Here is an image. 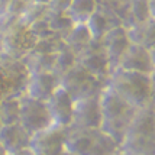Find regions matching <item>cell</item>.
<instances>
[{
	"label": "cell",
	"mask_w": 155,
	"mask_h": 155,
	"mask_svg": "<svg viewBox=\"0 0 155 155\" xmlns=\"http://www.w3.org/2000/svg\"><path fill=\"white\" fill-rule=\"evenodd\" d=\"M97 7H99L97 0H73L67 13L75 25L87 23L88 19L97 10Z\"/></svg>",
	"instance_id": "cell-20"
},
{
	"label": "cell",
	"mask_w": 155,
	"mask_h": 155,
	"mask_svg": "<svg viewBox=\"0 0 155 155\" xmlns=\"http://www.w3.org/2000/svg\"><path fill=\"white\" fill-rule=\"evenodd\" d=\"M100 42L106 55H107L109 61H110V65L115 70L119 65V62H120L123 54L126 52L128 47L130 45L128 28H125L123 25H116L101 38Z\"/></svg>",
	"instance_id": "cell-11"
},
{
	"label": "cell",
	"mask_w": 155,
	"mask_h": 155,
	"mask_svg": "<svg viewBox=\"0 0 155 155\" xmlns=\"http://www.w3.org/2000/svg\"><path fill=\"white\" fill-rule=\"evenodd\" d=\"M0 35H2V28H0Z\"/></svg>",
	"instance_id": "cell-37"
},
{
	"label": "cell",
	"mask_w": 155,
	"mask_h": 155,
	"mask_svg": "<svg viewBox=\"0 0 155 155\" xmlns=\"http://www.w3.org/2000/svg\"><path fill=\"white\" fill-rule=\"evenodd\" d=\"M29 29L35 35L36 39H42V38H48L51 35H55L49 29V25H48V22H47V16L44 19H39V20H36V22H34V23H31Z\"/></svg>",
	"instance_id": "cell-27"
},
{
	"label": "cell",
	"mask_w": 155,
	"mask_h": 155,
	"mask_svg": "<svg viewBox=\"0 0 155 155\" xmlns=\"http://www.w3.org/2000/svg\"><path fill=\"white\" fill-rule=\"evenodd\" d=\"M128 35L132 44H138L151 49L152 47H155V19L151 18L143 23L129 26Z\"/></svg>",
	"instance_id": "cell-17"
},
{
	"label": "cell",
	"mask_w": 155,
	"mask_h": 155,
	"mask_svg": "<svg viewBox=\"0 0 155 155\" xmlns=\"http://www.w3.org/2000/svg\"><path fill=\"white\" fill-rule=\"evenodd\" d=\"M0 68L5 71L7 80L12 86V94H25L29 71L22 60L10 58L7 55H0Z\"/></svg>",
	"instance_id": "cell-14"
},
{
	"label": "cell",
	"mask_w": 155,
	"mask_h": 155,
	"mask_svg": "<svg viewBox=\"0 0 155 155\" xmlns=\"http://www.w3.org/2000/svg\"><path fill=\"white\" fill-rule=\"evenodd\" d=\"M47 22L49 25V29L52 31V34L58 35L61 38H65L67 34L75 25L67 12H54V10H48Z\"/></svg>",
	"instance_id": "cell-22"
},
{
	"label": "cell",
	"mask_w": 155,
	"mask_h": 155,
	"mask_svg": "<svg viewBox=\"0 0 155 155\" xmlns=\"http://www.w3.org/2000/svg\"><path fill=\"white\" fill-rule=\"evenodd\" d=\"M31 2H34V3H41V5H48V3H49V0H31Z\"/></svg>",
	"instance_id": "cell-35"
},
{
	"label": "cell",
	"mask_w": 155,
	"mask_h": 155,
	"mask_svg": "<svg viewBox=\"0 0 155 155\" xmlns=\"http://www.w3.org/2000/svg\"><path fill=\"white\" fill-rule=\"evenodd\" d=\"M126 155H155V109H138L120 143Z\"/></svg>",
	"instance_id": "cell-2"
},
{
	"label": "cell",
	"mask_w": 155,
	"mask_h": 155,
	"mask_svg": "<svg viewBox=\"0 0 155 155\" xmlns=\"http://www.w3.org/2000/svg\"><path fill=\"white\" fill-rule=\"evenodd\" d=\"M35 35L23 22H16L12 26L2 31L0 35V52L10 58L22 60L36 44Z\"/></svg>",
	"instance_id": "cell-4"
},
{
	"label": "cell",
	"mask_w": 155,
	"mask_h": 155,
	"mask_svg": "<svg viewBox=\"0 0 155 155\" xmlns=\"http://www.w3.org/2000/svg\"><path fill=\"white\" fill-rule=\"evenodd\" d=\"M20 97L22 96L19 94H7L0 100V120H2V125L19 123Z\"/></svg>",
	"instance_id": "cell-21"
},
{
	"label": "cell",
	"mask_w": 155,
	"mask_h": 155,
	"mask_svg": "<svg viewBox=\"0 0 155 155\" xmlns=\"http://www.w3.org/2000/svg\"><path fill=\"white\" fill-rule=\"evenodd\" d=\"M9 3H10V0H0V15L6 12L7 6H9Z\"/></svg>",
	"instance_id": "cell-33"
},
{
	"label": "cell",
	"mask_w": 155,
	"mask_h": 155,
	"mask_svg": "<svg viewBox=\"0 0 155 155\" xmlns=\"http://www.w3.org/2000/svg\"><path fill=\"white\" fill-rule=\"evenodd\" d=\"M116 68H123L128 71H136V73L151 75L155 71V64L148 48L130 42V45L128 47L126 52L123 54L119 65Z\"/></svg>",
	"instance_id": "cell-13"
},
{
	"label": "cell",
	"mask_w": 155,
	"mask_h": 155,
	"mask_svg": "<svg viewBox=\"0 0 155 155\" xmlns=\"http://www.w3.org/2000/svg\"><path fill=\"white\" fill-rule=\"evenodd\" d=\"M60 78L61 86L74 97V100L100 94L101 90L106 87V81L99 80L91 73H88L86 68L81 67L78 62L75 67L61 75Z\"/></svg>",
	"instance_id": "cell-5"
},
{
	"label": "cell",
	"mask_w": 155,
	"mask_h": 155,
	"mask_svg": "<svg viewBox=\"0 0 155 155\" xmlns=\"http://www.w3.org/2000/svg\"><path fill=\"white\" fill-rule=\"evenodd\" d=\"M48 10H49L48 5H41V3H34V2H31V5L28 6V9L25 10V13L22 15L20 22H23L25 25L29 26L31 23H34L36 20L44 19V18L47 16Z\"/></svg>",
	"instance_id": "cell-25"
},
{
	"label": "cell",
	"mask_w": 155,
	"mask_h": 155,
	"mask_svg": "<svg viewBox=\"0 0 155 155\" xmlns=\"http://www.w3.org/2000/svg\"><path fill=\"white\" fill-rule=\"evenodd\" d=\"M148 6H149V13H151V18L155 19V0H148Z\"/></svg>",
	"instance_id": "cell-32"
},
{
	"label": "cell",
	"mask_w": 155,
	"mask_h": 155,
	"mask_svg": "<svg viewBox=\"0 0 155 155\" xmlns=\"http://www.w3.org/2000/svg\"><path fill=\"white\" fill-rule=\"evenodd\" d=\"M54 60L55 54H44L31 49L22 61L26 65L29 74L31 73H39V71H54Z\"/></svg>",
	"instance_id": "cell-19"
},
{
	"label": "cell",
	"mask_w": 155,
	"mask_h": 155,
	"mask_svg": "<svg viewBox=\"0 0 155 155\" xmlns=\"http://www.w3.org/2000/svg\"><path fill=\"white\" fill-rule=\"evenodd\" d=\"M78 64L94 77H97L99 80L106 81V83L110 73L113 71L107 55L101 47V42L96 39H93L90 47L78 55Z\"/></svg>",
	"instance_id": "cell-9"
},
{
	"label": "cell",
	"mask_w": 155,
	"mask_h": 155,
	"mask_svg": "<svg viewBox=\"0 0 155 155\" xmlns=\"http://www.w3.org/2000/svg\"><path fill=\"white\" fill-rule=\"evenodd\" d=\"M0 128H2V120H0Z\"/></svg>",
	"instance_id": "cell-38"
},
{
	"label": "cell",
	"mask_w": 155,
	"mask_h": 155,
	"mask_svg": "<svg viewBox=\"0 0 155 155\" xmlns=\"http://www.w3.org/2000/svg\"><path fill=\"white\" fill-rule=\"evenodd\" d=\"M86 25L88 26L90 32L93 35V39L100 41L112 28L116 26V25H120V23L116 20V18L109 10L99 6Z\"/></svg>",
	"instance_id": "cell-16"
},
{
	"label": "cell",
	"mask_w": 155,
	"mask_h": 155,
	"mask_svg": "<svg viewBox=\"0 0 155 155\" xmlns=\"http://www.w3.org/2000/svg\"><path fill=\"white\" fill-rule=\"evenodd\" d=\"M122 2L125 0H97L99 6L100 7H104V9H110V7H115L116 5H119Z\"/></svg>",
	"instance_id": "cell-30"
},
{
	"label": "cell",
	"mask_w": 155,
	"mask_h": 155,
	"mask_svg": "<svg viewBox=\"0 0 155 155\" xmlns=\"http://www.w3.org/2000/svg\"><path fill=\"white\" fill-rule=\"evenodd\" d=\"M29 5H31V0H10L6 12L2 13V16L13 20H20L22 15L25 13V10L28 9Z\"/></svg>",
	"instance_id": "cell-26"
},
{
	"label": "cell",
	"mask_w": 155,
	"mask_h": 155,
	"mask_svg": "<svg viewBox=\"0 0 155 155\" xmlns=\"http://www.w3.org/2000/svg\"><path fill=\"white\" fill-rule=\"evenodd\" d=\"M149 51H151V57H152V61H154V64H155V47H152Z\"/></svg>",
	"instance_id": "cell-36"
},
{
	"label": "cell",
	"mask_w": 155,
	"mask_h": 155,
	"mask_svg": "<svg viewBox=\"0 0 155 155\" xmlns=\"http://www.w3.org/2000/svg\"><path fill=\"white\" fill-rule=\"evenodd\" d=\"M73 128L94 130L101 126V104L100 94L78 99L74 104Z\"/></svg>",
	"instance_id": "cell-8"
},
{
	"label": "cell",
	"mask_w": 155,
	"mask_h": 155,
	"mask_svg": "<svg viewBox=\"0 0 155 155\" xmlns=\"http://www.w3.org/2000/svg\"><path fill=\"white\" fill-rule=\"evenodd\" d=\"M0 155H9V152H7L6 149H5V147L2 145V142H0Z\"/></svg>",
	"instance_id": "cell-34"
},
{
	"label": "cell",
	"mask_w": 155,
	"mask_h": 155,
	"mask_svg": "<svg viewBox=\"0 0 155 155\" xmlns=\"http://www.w3.org/2000/svg\"><path fill=\"white\" fill-rule=\"evenodd\" d=\"M64 42L75 54L80 55L93 42V35L86 23H78V25H74V28L67 34V36L64 38Z\"/></svg>",
	"instance_id": "cell-18"
},
{
	"label": "cell",
	"mask_w": 155,
	"mask_h": 155,
	"mask_svg": "<svg viewBox=\"0 0 155 155\" xmlns=\"http://www.w3.org/2000/svg\"><path fill=\"white\" fill-rule=\"evenodd\" d=\"M61 86V78L55 71L31 73L26 83L25 94L34 99L47 101L52 93Z\"/></svg>",
	"instance_id": "cell-12"
},
{
	"label": "cell",
	"mask_w": 155,
	"mask_h": 155,
	"mask_svg": "<svg viewBox=\"0 0 155 155\" xmlns=\"http://www.w3.org/2000/svg\"><path fill=\"white\" fill-rule=\"evenodd\" d=\"M128 13H129L128 28L132 26V25L143 23L148 19H151L148 0H129Z\"/></svg>",
	"instance_id": "cell-24"
},
{
	"label": "cell",
	"mask_w": 155,
	"mask_h": 155,
	"mask_svg": "<svg viewBox=\"0 0 155 155\" xmlns=\"http://www.w3.org/2000/svg\"><path fill=\"white\" fill-rule=\"evenodd\" d=\"M149 106L155 109V71L151 74V99H149Z\"/></svg>",
	"instance_id": "cell-31"
},
{
	"label": "cell",
	"mask_w": 155,
	"mask_h": 155,
	"mask_svg": "<svg viewBox=\"0 0 155 155\" xmlns=\"http://www.w3.org/2000/svg\"><path fill=\"white\" fill-rule=\"evenodd\" d=\"M7 94H12V86H10V81L7 80L5 71L0 68V100Z\"/></svg>",
	"instance_id": "cell-28"
},
{
	"label": "cell",
	"mask_w": 155,
	"mask_h": 155,
	"mask_svg": "<svg viewBox=\"0 0 155 155\" xmlns=\"http://www.w3.org/2000/svg\"><path fill=\"white\" fill-rule=\"evenodd\" d=\"M77 62H78V55L75 54L70 47H67L65 42H64V45L55 52L54 71L61 77L67 71H70L73 67H75Z\"/></svg>",
	"instance_id": "cell-23"
},
{
	"label": "cell",
	"mask_w": 155,
	"mask_h": 155,
	"mask_svg": "<svg viewBox=\"0 0 155 155\" xmlns=\"http://www.w3.org/2000/svg\"><path fill=\"white\" fill-rule=\"evenodd\" d=\"M101 104V126L103 132L113 136L116 141L122 143L126 135L130 122L134 120L138 109L130 103L116 94L112 88L107 86L100 93Z\"/></svg>",
	"instance_id": "cell-1"
},
{
	"label": "cell",
	"mask_w": 155,
	"mask_h": 155,
	"mask_svg": "<svg viewBox=\"0 0 155 155\" xmlns=\"http://www.w3.org/2000/svg\"><path fill=\"white\" fill-rule=\"evenodd\" d=\"M32 135L20 123L2 125L0 128V142L9 155L31 148Z\"/></svg>",
	"instance_id": "cell-15"
},
{
	"label": "cell",
	"mask_w": 155,
	"mask_h": 155,
	"mask_svg": "<svg viewBox=\"0 0 155 155\" xmlns=\"http://www.w3.org/2000/svg\"><path fill=\"white\" fill-rule=\"evenodd\" d=\"M19 123L31 135H35L44 129L54 125L47 101L22 94L20 97V117Z\"/></svg>",
	"instance_id": "cell-6"
},
{
	"label": "cell",
	"mask_w": 155,
	"mask_h": 155,
	"mask_svg": "<svg viewBox=\"0 0 155 155\" xmlns=\"http://www.w3.org/2000/svg\"><path fill=\"white\" fill-rule=\"evenodd\" d=\"M106 86L136 109L149 106L151 75L115 68L109 75Z\"/></svg>",
	"instance_id": "cell-3"
},
{
	"label": "cell",
	"mask_w": 155,
	"mask_h": 155,
	"mask_svg": "<svg viewBox=\"0 0 155 155\" xmlns=\"http://www.w3.org/2000/svg\"><path fill=\"white\" fill-rule=\"evenodd\" d=\"M0 55H2V52H0Z\"/></svg>",
	"instance_id": "cell-39"
},
{
	"label": "cell",
	"mask_w": 155,
	"mask_h": 155,
	"mask_svg": "<svg viewBox=\"0 0 155 155\" xmlns=\"http://www.w3.org/2000/svg\"><path fill=\"white\" fill-rule=\"evenodd\" d=\"M47 104L54 125L60 128H70L73 125L75 100L62 86L52 93V96L47 100Z\"/></svg>",
	"instance_id": "cell-10"
},
{
	"label": "cell",
	"mask_w": 155,
	"mask_h": 155,
	"mask_svg": "<svg viewBox=\"0 0 155 155\" xmlns=\"http://www.w3.org/2000/svg\"><path fill=\"white\" fill-rule=\"evenodd\" d=\"M73 0H49L48 7L54 12H67Z\"/></svg>",
	"instance_id": "cell-29"
},
{
	"label": "cell",
	"mask_w": 155,
	"mask_h": 155,
	"mask_svg": "<svg viewBox=\"0 0 155 155\" xmlns=\"http://www.w3.org/2000/svg\"><path fill=\"white\" fill-rule=\"evenodd\" d=\"M67 128L52 125L32 135L31 151L35 155H65Z\"/></svg>",
	"instance_id": "cell-7"
}]
</instances>
